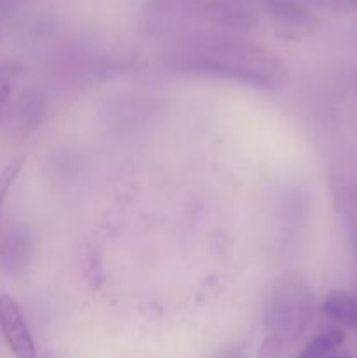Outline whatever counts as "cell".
<instances>
[{"mask_svg":"<svg viewBox=\"0 0 357 358\" xmlns=\"http://www.w3.org/2000/svg\"><path fill=\"white\" fill-rule=\"evenodd\" d=\"M345 341L342 329H329L321 336L312 339L298 358H329Z\"/></svg>","mask_w":357,"mask_h":358,"instance_id":"9","label":"cell"},{"mask_svg":"<svg viewBox=\"0 0 357 358\" xmlns=\"http://www.w3.org/2000/svg\"><path fill=\"white\" fill-rule=\"evenodd\" d=\"M178 72L234 80L261 90H279L289 72L280 56L241 37L196 34L182 38L172 52Z\"/></svg>","mask_w":357,"mask_h":358,"instance_id":"1","label":"cell"},{"mask_svg":"<svg viewBox=\"0 0 357 358\" xmlns=\"http://www.w3.org/2000/svg\"><path fill=\"white\" fill-rule=\"evenodd\" d=\"M284 346L286 343L282 341L276 336L268 334L265 339H262L261 346L258 350V358H282Z\"/></svg>","mask_w":357,"mask_h":358,"instance_id":"12","label":"cell"},{"mask_svg":"<svg viewBox=\"0 0 357 358\" xmlns=\"http://www.w3.org/2000/svg\"><path fill=\"white\" fill-rule=\"evenodd\" d=\"M266 9L275 20L298 30H312L315 27V16L301 0H265Z\"/></svg>","mask_w":357,"mask_h":358,"instance_id":"5","label":"cell"},{"mask_svg":"<svg viewBox=\"0 0 357 358\" xmlns=\"http://www.w3.org/2000/svg\"><path fill=\"white\" fill-rule=\"evenodd\" d=\"M34 233L24 224H14L0 238V269L6 275L23 276L34 257Z\"/></svg>","mask_w":357,"mask_h":358,"instance_id":"3","label":"cell"},{"mask_svg":"<svg viewBox=\"0 0 357 358\" xmlns=\"http://www.w3.org/2000/svg\"><path fill=\"white\" fill-rule=\"evenodd\" d=\"M23 164L24 157H16V159H13L10 163H7L6 166H4V170L0 171V208H2L4 199H6L9 189L13 187L14 180H16L18 175H20Z\"/></svg>","mask_w":357,"mask_h":358,"instance_id":"11","label":"cell"},{"mask_svg":"<svg viewBox=\"0 0 357 358\" xmlns=\"http://www.w3.org/2000/svg\"><path fill=\"white\" fill-rule=\"evenodd\" d=\"M322 311L338 324L357 329V294L335 290L326 297Z\"/></svg>","mask_w":357,"mask_h":358,"instance_id":"6","label":"cell"},{"mask_svg":"<svg viewBox=\"0 0 357 358\" xmlns=\"http://www.w3.org/2000/svg\"><path fill=\"white\" fill-rule=\"evenodd\" d=\"M42 112H44V105H42L41 98L37 94H24L20 103L16 105V112H14L16 128L24 135L31 133L41 122Z\"/></svg>","mask_w":357,"mask_h":358,"instance_id":"8","label":"cell"},{"mask_svg":"<svg viewBox=\"0 0 357 358\" xmlns=\"http://www.w3.org/2000/svg\"><path fill=\"white\" fill-rule=\"evenodd\" d=\"M23 72V65L16 59H4L0 62V112L9 101L10 93H13V84L18 76Z\"/></svg>","mask_w":357,"mask_h":358,"instance_id":"10","label":"cell"},{"mask_svg":"<svg viewBox=\"0 0 357 358\" xmlns=\"http://www.w3.org/2000/svg\"><path fill=\"white\" fill-rule=\"evenodd\" d=\"M329 358H349V357H329Z\"/></svg>","mask_w":357,"mask_h":358,"instance_id":"15","label":"cell"},{"mask_svg":"<svg viewBox=\"0 0 357 358\" xmlns=\"http://www.w3.org/2000/svg\"><path fill=\"white\" fill-rule=\"evenodd\" d=\"M354 247H356V254H357V229L354 231Z\"/></svg>","mask_w":357,"mask_h":358,"instance_id":"14","label":"cell"},{"mask_svg":"<svg viewBox=\"0 0 357 358\" xmlns=\"http://www.w3.org/2000/svg\"><path fill=\"white\" fill-rule=\"evenodd\" d=\"M315 303L310 287L298 273H284L268 285L262 299V322L268 334L294 343L304 334Z\"/></svg>","mask_w":357,"mask_h":358,"instance_id":"2","label":"cell"},{"mask_svg":"<svg viewBox=\"0 0 357 358\" xmlns=\"http://www.w3.org/2000/svg\"><path fill=\"white\" fill-rule=\"evenodd\" d=\"M188 0H147L146 17L150 30H163L175 14H184Z\"/></svg>","mask_w":357,"mask_h":358,"instance_id":"7","label":"cell"},{"mask_svg":"<svg viewBox=\"0 0 357 358\" xmlns=\"http://www.w3.org/2000/svg\"><path fill=\"white\" fill-rule=\"evenodd\" d=\"M234 2H240V3H247V6H252L254 0H234Z\"/></svg>","mask_w":357,"mask_h":358,"instance_id":"13","label":"cell"},{"mask_svg":"<svg viewBox=\"0 0 357 358\" xmlns=\"http://www.w3.org/2000/svg\"><path fill=\"white\" fill-rule=\"evenodd\" d=\"M0 331L16 358H37L34 338L24 322L20 304L7 294L0 296Z\"/></svg>","mask_w":357,"mask_h":358,"instance_id":"4","label":"cell"}]
</instances>
